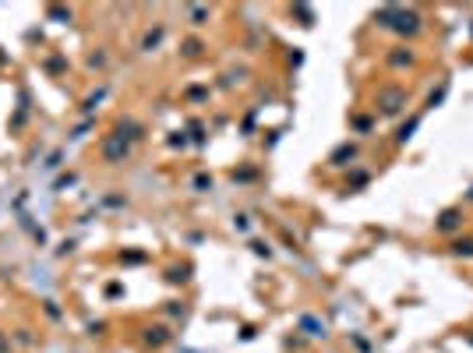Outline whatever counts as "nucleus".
Returning <instances> with one entry per match:
<instances>
[{
	"mask_svg": "<svg viewBox=\"0 0 473 353\" xmlns=\"http://www.w3.org/2000/svg\"><path fill=\"white\" fill-rule=\"evenodd\" d=\"M46 18H53V21H71V11H67V7H50Z\"/></svg>",
	"mask_w": 473,
	"mask_h": 353,
	"instance_id": "f03ea898",
	"label": "nucleus"
},
{
	"mask_svg": "<svg viewBox=\"0 0 473 353\" xmlns=\"http://www.w3.org/2000/svg\"><path fill=\"white\" fill-rule=\"evenodd\" d=\"M103 155H106V163H120V159L127 155V141H124V135H110V138L103 141Z\"/></svg>",
	"mask_w": 473,
	"mask_h": 353,
	"instance_id": "f257e3e1",
	"label": "nucleus"
},
{
	"mask_svg": "<svg viewBox=\"0 0 473 353\" xmlns=\"http://www.w3.org/2000/svg\"><path fill=\"white\" fill-rule=\"evenodd\" d=\"M300 325H304V329H311L308 336H325V325H318L315 318H300Z\"/></svg>",
	"mask_w": 473,
	"mask_h": 353,
	"instance_id": "7ed1b4c3",
	"label": "nucleus"
},
{
	"mask_svg": "<svg viewBox=\"0 0 473 353\" xmlns=\"http://www.w3.org/2000/svg\"><path fill=\"white\" fill-rule=\"evenodd\" d=\"M166 339V329H149V343H162Z\"/></svg>",
	"mask_w": 473,
	"mask_h": 353,
	"instance_id": "39448f33",
	"label": "nucleus"
},
{
	"mask_svg": "<svg viewBox=\"0 0 473 353\" xmlns=\"http://www.w3.org/2000/svg\"><path fill=\"white\" fill-rule=\"evenodd\" d=\"M159 39H162V28H156V32H149V36L142 39V50H152V46H159Z\"/></svg>",
	"mask_w": 473,
	"mask_h": 353,
	"instance_id": "20e7f679",
	"label": "nucleus"
}]
</instances>
